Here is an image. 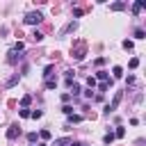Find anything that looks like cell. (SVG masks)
I'll return each mask as SVG.
<instances>
[{
    "label": "cell",
    "instance_id": "1",
    "mask_svg": "<svg viewBox=\"0 0 146 146\" xmlns=\"http://www.w3.org/2000/svg\"><path fill=\"white\" fill-rule=\"evenodd\" d=\"M41 21H43L41 11H27V14H25V18H23V23H25V25H39Z\"/></svg>",
    "mask_w": 146,
    "mask_h": 146
},
{
    "label": "cell",
    "instance_id": "2",
    "mask_svg": "<svg viewBox=\"0 0 146 146\" xmlns=\"http://www.w3.org/2000/svg\"><path fill=\"white\" fill-rule=\"evenodd\" d=\"M121 98H123V94H121V91H116V94H114V98H112V103H110V105H105V114H112V112L119 107Z\"/></svg>",
    "mask_w": 146,
    "mask_h": 146
},
{
    "label": "cell",
    "instance_id": "3",
    "mask_svg": "<svg viewBox=\"0 0 146 146\" xmlns=\"http://www.w3.org/2000/svg\"><path fill=\"white\" fill-rule=\"evenodd\" d=\"M18 135H21V125H18V123H11V125L7 128V139H9V141H14Z\"/></svg>",
    "mask_w": 146,
    "mask_h": 146
},
{
    "label": "cell",
    "instance_id": "4",
    "mask_svg": "<svg viewBox=\"0 0 146 146\" xmlns=\"http://www.w3.org/2000/svg\"><path fill=\"white\" fill-rule=\"evenodd\" d=\"M144 7H146V2H144V0H135V2H132V14L137 16V14H139Z\"/></svg>",
    "mask_w": 146,
    "mask_h": 146
},
{
    "label": "cell",
    "instance_id": "5",
    "mask_svg": "<svg viewBox=\"0 0 146 146\" xmlns=\"http://www.w3.org/2000/svg\"><path fill=\"white\" fill-rule=\"evenodd\" d=\"M68 144H73V139H71V137H59V139H55V141H52V146H68Z\"/></svg>",
    "mask_w": 146,
    "mask_h": 146
},
{
    "label": "cell",
    "instance_id": "6",
    "mask_svg": "<svg viewBox=\"0 0 146 146\" xmlns=\"http://www.w3.org/2000/svg\"><path fill=\"white\" fill-rule=\"evenodd\" d=\"M125 7H128L125 2H112V5H110V11H123Z\"/></svg>",
    "mask_w": 146,
    "mask_h": 146
},
{
    "label": "cell",
    "instance_id": "7",
    "mask_svg": "<svg viewBox=\"0 0 146 146\" xmlns=\"http://www.w3.org/2000/svg\"><path fill=\"white\" fill-rule=\"evenodd\" d=\"M75 27H78V23H75V21H71V23H68V25H66V27H64V30L59 32V36H64V34H68V32H73Z\"/></svg>",
    "mask_w": 146,
    "mask_h": 146
},
{
    "label": "cell",
    "instance_id": "8",
    "mask_svg": "<svg viewBox=\"0 0 146 146\" xmlns=\"http://www.w3.org/2000/svg\"><path fill=\"white\" fill-rule=\"evenodd\" d=\"M18 59H21V55H18V52H14V50H9V57H7V62H9V64H16Z\"/></svg>",
    "mask_w": 146,
    "mask_h": 146
},
{
    "label": "cell",
    "instance_id": "9",
    "mask_svg": "<svg viewBox=\"0 0 146 146\" xmlns=\"http://www.w3.org/2000/svg\"><path fill=\"white\" fill-rule=\"evenodd\" d=\"M98 87V94H103V91H107L110 87H112V80H107V82H100V84H96Z\"/></svg>",
    "mask_w": 146,
    "mask_h": 146
},
{
    "label": "cell",
    "instance_id": "10",
    "mask_svg": "<svg viewBox=\"0 0 146 146\" xmlns=\"http://www.w3.org/2000/svg\"><path fill=\"white\" fill-rule=\"evenodd\" d=\"M94 78H96V82H98V80H100V82H107V71H98Z\"/></svg>",
    "mask_w": 146,
    "mask_h": 146
},
{
    "label": "cell",
    "instance_id": "11",
    "mask_svg": "<svg viewBox=\"0 0 146 146\" xmlns=\"http://www.w3.org/2000/svg\"><path fill=\"white\" fill-rule=\"evenodd\" d=\"M68 94H71V96H78V94H80V84H78V82H73V84L68 87Z\"/></svg>",
    "mask_w": 146,
    "mask_h": 146
},
{
    "label": "cell",
    "instance_id": "12",
    "mask_svg": "<svg viewBox=\"0 0 146 146\" xmlns=\"http://www.w3.org/2000/svg\"><path fill=\"white\" fill-rule=\"evenodd\" d=\"M123 135H125V128L116 125V130H114V139H123Z\"/></svg>",
    "mask_w": 146,
    "mask_h": 146
},
{
    "label": "cell",
    "instance_id": "13",
    "mask_svg": "<svg viewBox=\"0 0 146 146\" xmlns=\"http://www.w3.org/2000/svg\"><path fill=\"white\" fill-rule=\"evenodd\" d=\"M112 141H114V132L110 130V132H105V137H103V144H107V146H110Z\"/></svg>",
    "mask_w": 146,
    "mask_h": 146
},
{
    "label": "cell",
    "instance_id": "14",
    "mask_svg": "<svg viewBox=\"0 0 146 146\" xmlns=\"http://www.w3.org/2000/svg\"><path fill=\"white\" fill-rule=\"evenodd\" d=\"M23 48H25V43H23V41H16V43L11 46V50H14V52H23Z\"/></svg>",
    "mask_w": 146,
    "mask_h": 146
},
{
    "label": "cell",
    "instance_id": "15",
    "mask_svg": "<svg viewBox=\"0 0 146 146\" xmlns=\"http://www.w3.org/2000/svg\"><path fill=\"white\" fill-rule=\"evenodd\" d=\"M80 121H82V116H80V114H71V116H68V125H73V123H80Z\"/></svg>",
    "mask_w": 146,
    "mask_h": 146
},
{
    "label": "cell",
    "instance_id": "16",
    "mask_svg": "<svg viewBox=\"0 0 146 146\" xmlns=\"http://www.w3.org/2000/svg\"><path fill=\"white\" fill-rule=\"evenodd\" d=\"M43 78L48 80V78H52V64H48L46 68H43Z\"/></svg>",
    "mask_w": 146,
    "mask_h": 146
},
{
    "label": "cell",
    "instance_id": "17",
    "mask_svg": "<svg viewBox=\"0 0 146 146\" xmlns=\"http://www.w3.org/2000/svg\"><path fill=\"white\" fill-rule=\"evenodd\" d=\"M112 75H114V78H123V68H121V66H114V68H112Z\"/></svg>",
    "mask_w": 146,
    "mask_h": 146
},
{
    "label": "cell",
    "instance_id": "18",
    "mask_svg": "<svg viewBox=\"0 0 146 146\" xmlns=\"http://www.w3.org/2000/svg\"><path fill=\"white\" fill-rule=\"evenodd\" d=\"M16 82H18V73H16V75H11V78H9V80H7V84H5V87H7V89H9V87H14V84H16Z\"/></svg>",
    "mask_w": 146,
    "mask_h": 146
},
{
    "label": "cell",
    "instance_id": "19",
    "mask_svg": "<svg viewBox=\"0 0 146 146\" xmlns=\"http://www.w3.org/2000/svg\"><path fill=\"white\" fill-rule=\"evenodd\" d=\"M55 87H57V80L55 78H48L46 80V89H55Z\"/></svg>",
    "mask_w": 146,
    "mask_h": 146
},
{
    "label": "cell",
    "instance_id": "20",
    "mask_svg": "<svg viewBox=\"0 0 146 146\" xmlns=\"http://www.w3.org/2000/svg\"><path fill=\"white\" fill-rule=\"evenodd\" d=\"M135 39H146V32H144L141 27H137V30H135Z\"/></svg>",
    "mask_w": 146,
    "mask_h": 146
},
{
    "label": "cell",
    "instance_id": "21",
    "mask_svg": "<svg viewBox=\"0 0 146 146\" xmlns=\"http://www.w3.org/2000/svg\"><path fill=\"white\" fill-rule=\"evenodd\" d=\"M32 39L39 43V41H43V32H39V30H34V34H32Z\"/></svg>",
    "mask_w": 146,
    "mask_h": 146
},
{
    "label": "cell",
    "instance_id": "22",
    "mask_svg": "<svg viewBox=\"0 0 146 146\" xmlns=\"http://www.w3.org/2000/svg\"><path fill=\"white\" fill-rule=\"evenodd\" d=\"M30 103H32V96H23V98H21V105H23V107H30Z\"/></svg>",
    "mask_w": 146,
    "mask_h": 146
},
{
    "label": "cell",
    "instance_id": "23",
    "mask_svg": "<svg viewBox=\"0 0 146 146\" xmlns=\"http://www.w3.org/2000/svg\"><path fill=\"white\" fill-rule=\"evenodd\" d=\"M73 57H75L78 62H80V59H84V48H80L78 52H73Z\"/></svg>",
    "mask_w": 146,
    "mask_h": 146
},
{
    "label": "cell",
    "instance_id": "24",
    "mask_svg": "<svg viewBox=\"0 0 146 146\" xmlns=\"http://www.w3.org/2000/svg\"><path fill=\"white\" fill-rule=\"evenodd\" d=\"M87 84H89V89H94L98 82H96V78H94V75H89V78H87Z\"/></svg>",
    "mask_w": 146,
    "mask_h": 146
},
{
    "label": "cell",
    "instance_id": "25",
    "mask_svg": "<svg viewBox=\"0 0 146 146\" xmlns=\"http://www.w3.org/2000/svg\"><path fill=\"white\" fill-rule=\"evenodd\" d=\"M62 112H64L66 116H71V114H73V105H64V107H62Z\"/></svg>",
    "mask_w": 146,
    "mask_h": 146
},
{
    "label": "cell",
    "instance_id": "26",
    "mask_svg": "<svg viewBox=\"0 0 146 146\" xmlns=\"http://www.w3.org/2000/svg\"><path fill=\"white\" fill-rule=\"evenodd\" d=\"M39 137H41L43 141H48V139H50V130H41V132H39Z\"/></svg>",
    "mask_w": 146,
    "mask_h": 146
},
{
    "label": "cell",
    "instance_id": "27",
    "mask_svg": "<svg viewBox=\"0 0 146 146\" xmlns=\"http://www.w3.org/2000/svg\"><path fill=\"white\" fill-rule=\"evenodd\" d=\"M128 66H130V68H137V66H139V57H132V59H130V64H128Z\"/></svg>",
    "mask_w": 146,
    "mask_h": 146
},
{
    "label": "cell",
    "instance_id": "28",
    "mask_svg": "<svg viewBox=\"0 0 146 146\" xmlns=\"http://www.w3.org/2000/svg\"><path fill=\"white\" fill-rule=\"evenodd\" d=\"M18 114H21L23 119H30V110H27V107H23V110H18Z\"/></svg>",
    "mask_w": 146,
    "mask_h": 146
},
{
    "label": "cell",
    "instance_id": "29",
    "mask_svg": "<svg viewBox=\"0 0 146 146\" xmlns=\"http://www.w3.org/2000/svg\"><path fill=\"white\" fill-rule=\"evenodd\" d=\"M30 116H32V119H41L43 112H41V110H34V112H30Z\"/></svg>",
    "mask_w": 146,
    "mask_h": 146
},
{
    "label": "cell",
    "instance_id": "30",
    "mask_svg": "<svg viewBox=\"0 0 146 146\" xmlns=\"http://www.w3.org/2000/svg\"><path fill=\"white\" fill-rule=\"evenodd\" d=\"M68 100H71V94H68V91H66V94H62V103H64V105H68Z\"/></svg>",
    "mask_w": 146,
    "mask_h": 146
},
{
    "label": "cell",
    "instance_id": "31",
    "mask_svg": "<svg viewBox=\"0 0 146 146\" xmlns=\"http://www.w3.org/2000/svg\"><path fill=\"white\" fill-rule=\"evenodd\" d=\"M27 141L34 144V141H36V132H27Z\"/></svg>",
    "mask_w": 146,
    "mask_h": 146
},
{
    "label": "cell",
    "instance_id": "32",
    "mask_svg": "<svg viewBox=\"0 0 146 146\" xmlns=\"http://www.w3.org/2000/svg\"><path fill=\"white\" fill-rule=\"evenodd\" d=\"M82 14H84V11H82V9H80V7H75V9H73V16H75V18H80V16H82Z\"/></svg>",
    "mask_w": 146,
    "mask_h": 146
},
{
    "label": "cell",
    "instance_id": "33",
    "mask_svg": "<svg viewBox=\"0 0 146 146\" xmlns=\"http://www.w3.org/2000/svg\"><path fill=\"white\" fill-rule=\"evenodd\" d=\"M123 48H125V50H132V41L125 39V41H123Z\"/></svg>",
    "mask_w": 146,
    "mask_h": 146
},
{
    "label": "cell",
    "instance_id": "34",
    "mask_svg": "<svg viewBox=\"0 0 146 146\" xmlns=\"http://www.w3.org/2000/svg\"><path fill=\"white\" fill-rule=\"evenodd\" d=\"M78 146H87V144H78Z\"/></svg>",
    "mask_w": 146,
    "mask_h": 146
},
{
    "label": "cell",
    "instance_id": "35",
    "mask_svg": "<svg viewBox=\"0 0 146 146\" xmlns=\"http://www.w3.org/2000/svg\"><path fill=\"white\" fill-rule=\"evenodd\" d=\"M68 146H78V144H68Z\"/></svg>",
    "mask_w": 146,
    "mask_h": 146
},
{
    "label": "cell",
    "instance_id": "36",
    "mask_svg": "<svg viewBox=\"0 0 146 146\" xmlns=\"http://www.w3.org/2000/svg\"><path fill=\"white\" fill-rule=\"evenodd\" d=\"M39 146H46V144H39Z\"/></svg>",
    "mask_w": 146,
    "mask_h": 146
}]
</instances>
